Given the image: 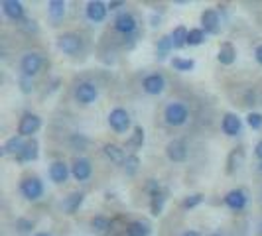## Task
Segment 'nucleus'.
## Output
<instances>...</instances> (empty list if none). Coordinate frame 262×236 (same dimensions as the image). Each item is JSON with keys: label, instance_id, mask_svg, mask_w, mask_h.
Listing matches in <instances>:
<instances>
[{"label": "nucleus", "instance_id": "nucleus-27", "mask_svg": "<svg viewBox=\"0 0 262 236\" xmlns=\"http://www.w3.org/2000/svg\"><path fill=\"white\" fill-rule=\"evenodd\" d=\"M171 50H173V39H171V36H162V38L158 39V45H156L158 59H166Z\"/></svg>", "mask_w": 262, "mask_h": 236}, {"label": "nucleus", "instance_id": "nucleus-29", "mask_svg": "<svg viewBox=\"0 0 262 236\" xmlns=\"http://www.w3.org/2000/svg\"><path fill=\"white\" fill-rule=\"evenodd\" d=\"M89 144H91V140H89L85 134L75 132V134L69 136V146H71L73 150H77V152H85V150L89 148Z\"/></svg>", "mask_w": 262, "mask_h": 236}, {"label": "nucleus", "instance_id": "nucleus-22", "mask_svg": "<svg viewBox=\"0 0 262 236\" xmlns=\"http://www.w3.org/2000/svg\"><path fill=\"white\" fill-rule=\"evenodd\" d=\"M22 146H24V138L20 136V134H16L12 138H8L4 146H2V150H0V156H16L20 150H22Z\"/></svg>", "mask_w": 262, "mask_h": 236}, {"label": "nucleus", "instance_id": "nucleus-38", "mask_svg": "<svg viewBox=\"0 0 262 236\" xmlns=\"http://www.w3.org/2000/svg\"><path fill=\"white\" fill-rule=\"evenodd\" d=\"M16 228L20 230V232H32L34 230V221H28V219H18L16 221Z\"/></svg>", "mask_w": 262, "mask_h": 236}, {"label": "nucleus", "instance_id": "nucleus-6", "mask_svg": "<svg viewBox=\"0 0 262 236\" xmlns=\"http://www.w3.org/2000/svg\"><path fill=\"white\" fill-rule=\"evenodd\" d=\"M97 97H99V87L91 81H81L75 87V101L79 105H91L97 101Z\"/></svg>", "mask_w": 262, "mask_h": 236}, {"label": "nucleus", "instance_id": "nucleus-34", "mask_svg": "<svg viewBox=\"0 0 262 236\" xmlns=\"http://www.w3.org/2000/svg\"><path fill=\"white\" fill-rule=\"evenodd\" d=\"M124 171H126V175H136V171L140 168V157L136 156V154H130V156L126 157V161H124Z\"/></svg>", "mask_w": 262, "mask_h": 236}, {"label": "nucleus", "instance_id": "nucleus-14", "mask_svg": "<svg viewBox=\"0 0 262 236\" xmlns=\"http://www.w3.org/2000/svg\"><path fill=\"white\" fill-rule=\"evenodd\" d=\"M136 26H138V22H136V18L130 12H120L115 18V24H113V28L117 30L118 34H124V36L132 34L136 30Z\"/></svg>", "mask_w": 262, "mask_h": 236}, {"label": "nucleus", "instance_id": "nucleus-5", "mask_svg": "<svg viewBox=\"0 0 262 236\" xmlns=\"http://www.w3.org/2000/svg\"><path fill=\"white\" fill-rule=\"evenodd\" d=\"M20 193L26 197L28 201H38L39 197L43 195V183H41V179L36 177V175L24 177L20 181Z\"/></svg>", "mask_w": 262, "mask_h": 236}, {"label": "nucleus", "instance_id": "nucleus-3", "mask_svg": "<svg viewBox=\"0 0 262 236\" xmlns=\"http://www.w3.org/2000/svg\"><path fill=\"white\" fill-rule=\"evenodd\" d=\"M57 48L66 55H77L83 50V39L75 32H66L57 38Z\"/></svg>", "mask_w": 262, "mask_h": 236}, {"label": "nucleus", "instance_id": "nucleus-25", "mask_svg": "<svg viewBox=\"0 0 262 236\" xmlns=\"http://www.w3.org/2000/svg\"><path fill=\"white\" fill-rule=\"evenodd\" d=\"M243 159H245L243 148H235V150L229 154V159H227V173H235V171L241 168Z\"/></svg>", "mask_w": 262, "mask_h": 236}, {"label": "nucleus", "instance_id": "nucleus-26", "mask_svg": "<svg viewBox=\"0 0 262 236\" xmlns=\"http://www.w3.org/2000/svg\"><path fill=\"white\" fill-rule=\"evenodd\" d=\"M187 34H189V30L185 26L173 28V32L170 34L171 39H173V50H182L187 45Z\"/></svg>", "mask_w": 262, "mask_h": 236}, {"label": "nucleus", "instance_id": "nucleus-42", "mask_svg": "<svg viewBox=\"0 0 262 236\" xmlns=\"http://www.w3.org/2000/svg\"><path fill=\"white\" fill-rule=\"evenodd\" d=\"M106 6H108V10H118V8L124 6V2H122V0H111Z\"/></svg>", "mask_w": 262, "mask_h": 236}, {"label": "nucleus", "instance_id": "nucleus-47", "mask_svg": "<svg viewBox=\"0 0 262 236\" xmlns=\"http://www.w3.org/2000/svg\"><path fill=\"white\" fill-rule=\"evenodd\" d=\"M258 173H262V161L258 163Z\"/></svg>", "mask_w": 262, "mask_h": 236}, {"label": "nucleus", "instance_id": "nucleus-20", "mask_svg": "<svg viewBox=\"0 0 262 236\" xmlns=\"http://www.w3.org/2000/svg\"><path fill=\"white\" fill-rule=\"evenodd\" d=\"M103 154L106 156V159H111L113 163H118V166H124V161H126V152H124V148L118 144H105L103 146Z\"/></svg>", "mask_w": 262, "mask_h": 236}, {"label": "nucleus", "instance_id": "nucleus-16", "mask_svg": "<svg viewBox=\"0 0 262 236\" xmlns=\"http://www.w3.org/2000/svg\"><path fill=\"white\" fill-rule=\"evenodd\" d=\"M48 175H50V179H52L53 183L61 185V183H66L67 177L71 175V170H69V166H67L66 161L57 159V161H53L52 166H50V170H48Z\"/></svg>", "mask_w": 262, "mask_h": 236}, {"label": "nucleus", "instance_id": "nucleus-40", "mask_svg": "<svg viewBox=\"0 0 262 236\" xmlns=\"http://www.w3.org/2000/svg\"><path fill=\"white\" fill-rule=\"evenodd\" d=\"M20 91L24 92V95H30V92L34 91V81L22 75V79H20Z\"/></svg>", "mask_w": 262, "mask_h": 236}, {"label": "nucleus", "instance_id": "nucleus-43", "mask_svg": "<svg viewBox=\"0 0 262 236\" xmlns=\"http://www.w3.org/2000/svg\"><path fill=\"white\" fill-rule=\"evenodd\" d=\"M254 59H256V63H258V65H262V43L254 50Z\"/></svg>", "mask_w": 262, "mask_h": 236}, {"label": "nucleus", "instance_id": "nucleus-21", "mask_svg": "<svg viewBox=\"0 0 262 236\" xmlns=\"http://www.w3.org/2000/svg\"><path fill=\"white\" fill-rule=\"evenodd\" d=\"M217 59L221 65H233L236 61V50L231 41H225L219 48V53H217Z\"/></svg>", "mask_w": 262, "mask_h": 236}, {"label": "nucleus", "instance_id": "nucleus-18", "mask_svg": "<svg viewBox=\"0 0 262 236\" xmlns=\"http://www.w3.org/2000/svg\"><path fill=\"white\" fill-rule=\"evenodd\" d=\"M221 130L227 136H238L241 130H243V120L236 116L235 112H227L223 120H221Z\"/></svg>", "mask_w": 262, "mask_h": 236}, {"label": "nucleus", "instance_id": "nucleus-8", "mask_svg": "<svg viewBox=\"0 0 262 236\" xmlns=\"http://www.w3.org/2000/svg\"><path fill=\"white\" fill-rule=\"evenodd\" d=\"M187 154H189V148L185 144V140H180V138H173L168 142L166 146V156L170 161L173 163H184L187 159Z\"/></svg>", "mask_w": 262, "mask_h": 236}, {"label": "nucleus", "instance_id": "nucleus-23", "mask_svg": "<svg viewBox=\"0 0 262 236\" xmlns=\"http://www.w3.org/2000/svg\"><path fill=\"white\" fill-rule=\"evenodd\" d=\"M124 230H126V236H150L152 232L150 224L144 221H130L124 226Z\"/></svg>", "mask_w": 262, "mask_h": 236}, {"label": "nucleus", "instance_id": "nucleus-44", "mask_svg": "<svg viewBox=\"0 0 262 236\" xmlns=\"http://www.w3.org/2000/svg\"><path fill=\"white\" fill-rule=\"evenodd\" d=\"M254 156H256L262 161V140H258V144L254 146Z\"/></svg>", "mask_w": 262, "mask_h": 236}, {"label": "nucleus", "instance_id": "nucleus-37", "mask_svg": "<svg viewBox=\"0 0 262 236\" xmlns=\"http://www.w3.org/2000/svg\"><path fill=\"white\" fill-rule=\"evenodd\" d=\"M247 124H249L252 130H260L262 128V112H249Z\"/></svg>", "mask_w": 262, "mask_h": 236}, {"label": "nucleus", "instance_id": "nucleus-2", "mask_svg": "<svg viewBox=\"0 0 262 236\" xmlns=\"http://www.w3.org/2000/svg\"><path fill=\"white\" fill-rule=\"evenodd\" d=\"M108 126H111V130L117 132V134H124V132L130 128V114H128V110L126 108H122V106H117V108H113L111 112H108Z\"/></svg>", "mask_w": 262, "mask_h": 236}, {"label": "nucleus", "instance_id": "nucleus-7", "mask_svg": "<svg viewBox=\"0 0 262 236\" xmlns=\"http://www.w3.org/2000/svg\"><path fill=\"white\" fill-rule=\"evenodd\" d=\"M39 128H41V118L34 112H24L18 122V134L22 138H32Z\"/></svg>", "mask_w": 262, "mask_h": 236}, {"label": "nucleus", "instance_id": "nucleus-36", "mask_svg": "<svg viewBox=\"0 0 262 236\" xmlns=\"http://www.w3.org/2000/svg\"><path fill=\"white\" fill-rule=\"evenodd\" d=\"M162 189H164V187H162V183H160L158 179H154V177H152V179H146V183H144V191H146V193H148V195H150V197H152V195H156V193H160Z\"/></svg>", "mask_w": 262, "mask_h": 236}, {"label": "nucleus", "instance_id": "nucleus-17", "mask_svg": "<svg viewBox=\"0 0 262 236\" xmlns=\"http://www.w3.org/2000/svg\"><path fill=\"white\" fill-rule=\"evenodd\" d=\"M106 12H108V6H106L105 2H101V0H93L87 4V8H85V14H87V18L95 22V24H99V22H103L106 18Z\"/></svg>", "mask_w": 262, "mask_h": 236}, {"label": "nucleus", "instance_id": "nucleus-24", "mask_svg": "<svg viewBox=\"0 0 262 236\" xmlns=\"http://www.w3.org/2000/svg\"><path fill=\"white\" fill-rule=\"evenodd\" d=\"M166 199H168V189H162L160 193L150 197V213L154 217H160L162 210H164V205H166Z\"/></svg>", "mask_w": 262, "mask_h": 236}, {"label": "nucleus", "instance_id": "nucleus-15", "mask_svg": "<svg viewBox=\"0 0 262 236\" xmlns=\"http://www.w3.org/2000/svg\"><path fill=\"white\" fill-rule=\"evenodd\" d=\"M71 175L77 179V181H87L93 175V166L87 157H77L71 166Z\"/></svg>", "mask_w": 262, "mask_h": 236}, {"label": "nucleus", "instance_id": "nucleus-28", "mask_svg": "<svg viewBox=\"0 0 262 236\" xmlns=\"http://www.w3.org/2000/svg\"><path fill=\"white\" fill-rule=\"evenodd\" d=\"M144 128L142 126H134V130H132V136L128 138V142H126V146L128 148H132V150H140L142 146H144Z\"/></svg>", "mask_w": 262, "mask_h": 236}, {"label": "nucleus", "instance_id": "nucleus-41", "mask_svg": "<svg viewBox=\"0 0 262 236\" xmlns=\"http://www.w3.org/2000/svg\"><path fill=\"white\" fill-rule=\"evenodd\" d=\"M245 103L247 105H258V99H256V92L250 89L247 95H245Z\"/></svg>", "mask_w": 262, "mask_h": 236}, {"label": "nucleus", "instance_id": "nucleus-19", "mask_svg": "<svg viewBox=\"0 0 262 236\" xmlns=\"http://www.w3.org/2000/svg\"><path fill=\"white\" fill-rule=\"evenodd\" d=\"M83 201H85V193H83V191H73V193H69V195L63 199L61 209H63L66 215H75L79 210V207L83 205Z\"/></svg>", "mask_w": 262, "mask_h": 236}, {"label": "nucleus", "instance_id": "nucleus-31", "mask_svg": "<svg viewBox=\"0 0 262 236\" xmlns=\"http://www.w3.org/2000/svg\"><path fill=\"white\" fill-rule=\"evenodd\" d=\"M111 226H113V221L108 217H105V215H95L91 219V228L95 232H105Z\"/></svg>", "mask_w": 262, "mask_h": 236}, {"label": "nucleus", "instance_id": "nucleus-30", "mask_svg": "<svg viewBox=\"0 0 262 236\" xmlns=\"http://www.w3.org/2000/svg\"><path fill=\"white\" fill-rule=\"evenodd\" d=\"M48 14L53 20H61L66 16V2L63 0H50L48 2Z\"/></svg>", "mask_w": 262, "mask_h": 236}, {"label": "nucleus", "instance_id": "nucleus-11", "mask_svg": "<svg viewBox=\"0 0 262 236\" xmlns=\"http://www.w3.org/2000/svg\"><path fill=\"white\" fill-rule=\"evenodd\" d=\"M39 157V144L36 138H30L24 142L22 146V150L14 156V159L18 161V163H30V161H36Z\"/></svg>", "mask_w": 262, "mask_h": 236}, {"label": "nucleus", "instance_id": "nucleus-12", "mask_svg": "<svg viewBox=\"0 0 262 236\" xmlns=\"http://www.w3.org/2000/svg\"><path fill=\"white\" fill-rule=\"evenodd\" d=\"M142 89H144L146 95L158 97V95H162L164 89H166V77L162 73H150L142 81Z\"/></svg>", "mask_w": 262, "mask_h": 236}, {"label": "nucleus", "instance_id": "nucleus-4", "mask_svg": "<svg viewBox=\"0 0 262 236\" xmlns=\"http://www.w3.org/2000/svg\"><path fill=\"white\" fill-rule=\"evenodd\" d=\"M41 65H43V57L38 52H28L24 53V57L20 61V71H22L24 77L32 79L41 71Z\"/></svg>", "mask_w": 262, "mask_h": 236}, {"label": "nucleus", "instance_id": "nucleus-39", "mask_svg": "<svg viewBox=\"0 0 262 236\" xmlns=\"http://www.w3.org/2000/svg\"><path fill=\"white\" fill-rule=\"evenodd\" d=\"M22 32H26V34H36L38 32V24L34 22V20H24V22H20L18 24Z\"/></svg>", "mask_w": 262, "mask_h": 236}, {"label": "nucleus", "instance_id": "nucleus-48", "mask_svg": "<svg viewBox=\"0 0 262 236\" xmlns=\"http://www.w3.org/2000/svg\"><path fill=\"white\" fill-rule=\"evenodd\" d=\"M209 236H223L221 232H213V234H209Z\"/></svg>", "mask_w": 262, "mask_h": 236}, {"label": "nucleus", "instance_id": "nucleus-9", "mask_svg": "<svg viewBox=\"0 0 262 236\" xmlns=\"http://www.w3.org/2000/svg\"><path fill=\"white\" fill-rule=\"evenodd\" d=\"M201 30L205 34H211V36H217L221 32V18H219L217 10L207 8L201 12Z\"/></svg>", "mask_w": 262, "mask_h": 236}, {"label": "nucleus", "instance_id": "nucleus-46", "mask_svg": "<svg viewBox=\"0 0 262 236\" xmlns=\"http://www.w3.org/2000/svg\"><path fill=\"white\" fill-rule=\"evenodd\" d=\"M36 236H52V234H50V232H38Z\"/></svg>", "mask_w": 262, "mask_h": 236}, {"label": "nucleus", "instance_id": "nucleus-1", "mask_svg": "<svg viewBox=\"0 0 262 236\" xmlns=\"http://www.w3.org/2000/svg\"><path fill=\"white\" fill-rule=\"evenodd\" d=\"M164 118L170 126H184L189 118V108L184 103H170L164 110Z\"/></svg>", "mask_w": 262, "mask_h": 236}, {"label": "nucleus", "instance_id": "nucleus-10", "mask_svg": "<svg viewBox=\"0 0 262 236\" xmlns=\"http://www.w3.org/2000/svg\"><path fill=\"white\" fill-rule=\"evenodd\" d=\"M2 12L6 18H10L12 22H24L26 20V8L20 0H2Z\"/></svg>", "mask_w": 262, "mask_h": 236}, {"label": "nucleus", "instance_id": "nucleus-45", "mask_svg": "<svg viewBox=\"0 0 262 236\" xmlns=\"http://www.w3.org/2000/svg\"><path fill=\"white\" fill-rule=\"evenodd\" d=\"M182 236H201V234H199L197 230H185V232Z\"/></svg>", "mask_w": 262, "mask_h": 236}, {"label": "nucleus", "instance_id": "nucleus-13", "mask_svg": "<svg viewBox=\"0 0 262 236\" xmlns=\"http://www.w3.org/2000/svg\"><path fill=\"white\" fill-rule=\"evenodd\" d=\"M223 203L231 210H243L249 203V195L245 193V189H231L223 197Z\"/></svg>", "mask_w": 262, "mask_h": 236}, {"label": "nucleus", "instance_id": "nucleus-35", "mask_svg": "<svg viewBox=\"0 0 262 236\" xmlns=\"http://www.w3.org/2000/svg\"><path fill=\"white\" fill-rule=\"evenodd\" d=\"M201 203H203V195H201V193H193V195L185 197L182 207H184V209H193V207L201 205Z\"/></svg>", "mask_w": 262, "mask_h": 236}, {"label": "nucleus", "instance_id": "nucleus-32", "mask_svg": "<svg viewBox=\"0 0 262 236\" xmlns=\"http://www.w3.org/2000/svg\"><path fill=\"white\" fill-rule=\"evenodd\" d=\"M205 41V32L201 28H191L189 34H187V45L189 48H197Z\"/></svg>", "mask_w": 262, "mask_h": 236}, {"label": "nucleus", "instance_id": "nucleus-33", "mask_svg": "<svg viewBox=\"0 0 262 236\" xmlns=\"http://www.w3.org/2000/svg\"><path fill=\"white\" fill-rule=\"evenodd\" d=\"M171 67H173L176 71L187 73V71H193V69H195V61H193V59H184V57H173V59H171Z\"/></svg>", "mask_w": 262, "mask_h": 236}]
</instances>
